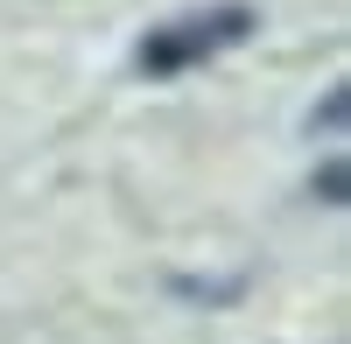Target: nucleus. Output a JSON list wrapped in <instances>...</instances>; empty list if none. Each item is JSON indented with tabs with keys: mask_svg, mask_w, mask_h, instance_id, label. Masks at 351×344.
<instances>
[{
	"mask_svg": "<svg viewBox=\"0 0 351 344\" xmlns=\"http://www.w3.org/2000/svg\"><path fill=\"white\" fill-rule=\"evenodd\" d=\"M246 28H253V8L183 14V21H169V28H155V36L141 42V71H190V64H204V56L246 42Z\"/></svg>",
	"mask_w": 351,
	"mask_h": 344,
	"instance_id": "1",
	"label": "nucleus"
},
{
	"mask_svg": "<svg viewBox=\"0 0 351 344\" xmlns=\"http://www.w3.org/2000/svg\"><path fill=\"white\" fill-rule=\"evenodd\" d=\"M324 197H330V204H344V169H337V162L324 169Z\"/></svg>",
	"mask_w": 351,
	"mask_h": 344,
	"instance_id": "2",
	"label": "nucleus"
}]
</instances>
